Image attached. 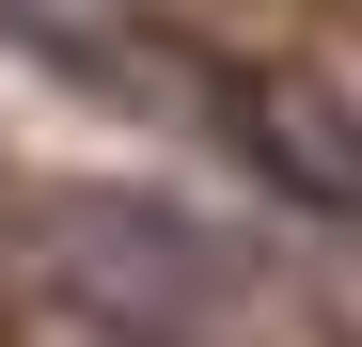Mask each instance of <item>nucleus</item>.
Masks as SVG:
<instances>
[{
	"mask_svg": "<svg viewBox=\"0 0 362 347\" xmlns=\"http://www.w3.org/2000/svg\"><path fill=\"white\" fill-rule=\"evenodd\" d=\"M221 127L252 142L299 205H331V221H362V127L346 110H315V95H284V79H221Z\"/></svg>",
	"mask_w": 362,
	"mask_h": 347,
	"instance_id": "1",
	"label": "nucleus"
}]
</instances>
